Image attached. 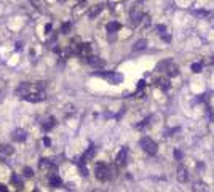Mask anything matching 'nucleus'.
I'll return each instance as SVG.
<instances>
[{
	"instance_id": "12",
	"label": "nucleus",
	"mask_w": 214,
	"mask_h": 192,
	"mask_svg": "<svg viewBox=\"0 0 214 192\" xmlns=\"http://www.w3.org/2000/svg\"><path fill=\"white\" fill-rule=\"evenodd\" d=\"M48 183H50V186L51 187H59L61 184H62V181H61V178L56 174V173H50V178H48Z\"/></svg>"
},
{
	"instance_id": "25",
	"label": "nucleus",
	"mask_w": 214,
	"mask_h": 192,
	"mask_svg": "<svg viewBox=\"0 0 214 192\" xmlns=\"http://www.w3.org/2000/svg\"><path fill=\"white\" fill-rule=\"evenodd\" d=\"M29 2H32V3H34V5L37 7V8H42V3H40L38 0H29Z\"/></svg>"
},
{
	"instance_id": "18",
	"label": "nucleus",
	"mask_w": 214,
	"mask_h": 192,
	"mask_svg": "<svg viewBox=\"0 0 214 192\" xmlns=\"http://www.w3.org/2000/svg\"><path fill=\"white\" fill-rule=\"evenodd\" d=\"M166 74H168L169 77H176V75L179 74V67H178L174 63H171V64H169V67L166 69Z\"/></svg>"
},
{
	"instance_id": "2",
	"label": "nucleus",
	"mask_w": 214,
	"mask_h": 192,
	"mask_svg": "<svg viewBox=\"0 0 214 192\" xmlns=\"http://www.w3.org/2000/svg\"><path fill=\"white\" fill-rule=\"evenodd\" d=\"M129 19L133 26H138L144 19V0H138V2L131 7L129 10Z\"/></svg>"
},
{
	"instance_id": "8",
	"label": "nucleus",
	"mask_w": 214,
	"mask_h": 192,
	"mask_svg": "<svg viewBox=\"0 0 214 192\" xmlns=\"http://www.w3.org/2000/svg\"><path fill=\"white\" fill-rule=\"evenodd\" d=\"M13 154H15V147H13L11 144H0V159L7 160Z\"/></svg>"
},
{
	"instance_id": "22",
	"label": "nucleus",
	"mask_w": 214,
	"mask_h": 192,
	"mask_svg": "<svg viewBox=\"0 0 214 192\" xmlns=\"http://www.w3.org/2000/svg\"><path fill=\"white\" fill-rule=\"evenodd\" d=\"M64 34H67V31H71V23H64L62 24V29H61Z\"/></svg>"
},
{
	"instance_id": "10",
	"label": "nucleus",
	"mask_w": 214,
	"mask_h": 192,
	"mask_svg": "<svg viewBox=\"0 0 214 192\" xmlns=\"http://www.w3.org/2000/svg\"><path fill=\"white\" fill-rule=\"evenodd\" d=\"M85 61H86L90 66H93V67H104V66H105V63H104L99 56H95V54H91V56H88Z\"/></svg>"
},
{
	"instance_id": "16",
	"label": "nucleus",
	"mask_w": 214,
	"mask_h": 192,
	"mask_svg": "<svg viewBox=\"0 0 214 192\" xmlns=\"http://www.w3.org/2000/svg\"><path fill=\"white\" fill-rule=\"evenodd\" d=\"M105 29H107V32H117V31L122 29V24L117 23V21H112V23H109L105 26Z\"/></svg>"
},
{
	"instance_id": "9",
	"label": "nucleus",
	"mask_w": 214,
	"mask_h": 192,
	"mask_svg": "<svg viewBox=\"0 0 214 192\" xmlns=\"http://www.w3.org/2000/svg\"><path fill=\"white\" fill-rule=\"evenodd\" d=\"M55 127H56V119H55V117L48 115V117H43V119H42V128H43L45 131H51Z\"/></svg>"
},
{
	"instance_id": "11",
	"label": "nucleus",
	"mask_w": 214,
	"mask_h": 192,
	"mask_svg": "<svg viewBox=\"0 0 214 192\" xmlns=\"http://www.w3.org/2000/svg\"><path fill=\"white\" fill-rule=\"evenodd\" d=\"M11 138H13V141L22 143V141H26V138H27V134H26V131H24V130L18 128V130H15V131L11 133Z\"/></svg>"
},
{
	"instance_id": "6",
	"label": "nucleus",
	"mask_w": 214,
	"mask_h": 192,
	"mask_svg": "<svg viewBox=\"0 0 214 192\" xmlns=\"http://www.w3.org/2000/svg\"><path fill=\"white\" fill-rule=\"evenodd\" d=\"M38 167H40V170H43V171H46V173H55V171L58 170L56 163H53V162L48 160V159H40Z\"/></svg>"
},
{
	"instance_id": "15",
	"label": "nucleus",
	"mask_w": 214,
	"mask_h": 192,
	"mask_svg": "<svg viewBox=\"0 0 214 192\" xmlns=\"http://www.w3.org/2000/svg\"><path fill=\"white\" fill-rule=\"evenodd\" d=\"M104 10V5L102 3H99V5H96V7H93L91 10H90V13H88V16L93 19V18H96L98 15H99V13Z\"/></svg>"
},
{
	"instance_id": "1",
	"label": "nucleus",
	"mask_w": 214,
	"mask_h": 192,
	"mask_svg": "<svg viewBox=\"0 0 214 192\" xmlns=\"http://www.w3.org/2000/svg\"><path fill=\"white\" fill-rule=\"evenodd\" d=\"M15 94L27 103H42L46 99V91L43 83H29L22 82L15 90Z\"/></svg>"
},
{
	"instance_id": "7",
	"label": "nucleus",
	"mask_w": 214,
	"mask_h": 192,
	"mask_svg": "<svg viewBox=\"0 0 214 192\" xmlns=\"http://www.w3.org/2000/svg\"><path fill=\"white\" fill-rule=\"evenodd\" d=\"M126 159H128V147H122L118 150V154L115 157V165L117 167H125V163H126Z\"/></svg>"
},
{
	"instance_id": "17",
	"label": "nucleus",
	"mask_w": 214,
	"mask_h": 192,
	"mask_svg": "<svg viewBox=\"0 0 214 192\" xmlns=\"http://www.w3.org/2000/svg\"><path fill=\"white\" fill-rule=\"evenodd\" d=\"M95 154H96V147L95 146H90L88 149H86V152L83 154V157H82V160H90V159H93V157H95Z\"/></svg>"
},
{
	"instance_id": "19",
	"label": "nucleus",
	"mask_w": 214,
	"mask_h": 192,
	"mask_svg": "<svg viewBox=\"0 0 214 192\" xmlns=\"http://www.w3.org/2000/svg\"><path fill=\"white\" fill-rule=\"evenodd\" d=\"M173 61L171 59H165V61H162V63H158V66H157V71H160V72H166V69L169 67V64H171Z\"/></svg>"
},
{
	"instance_id": "20",
	"label": "nucleus",
	"mask_w": 214,
	"mask_h": 192,
	"mask_svg": "<svg viewBox=\"0 0 214 192\" xmlns=\"http://www.w3.org/2000/svg\"><path fill=\"white\" fill-rule=\"evenodd\" d=\"M157 83H158V87H160V88L165 90V91H168V90H169V87H171V85H169V80H165V78H163V80H158Z\"/></svg>"
},
{
	"instance_id": "4",
	"label": "nucleus",
	"mask_w": 214,
	"mask_h": 192,
	"mask_svg": "<svg viewBox=\"0 0 214 192\" xmlns=\"http://www.w3.org/2000/svg\"><path fill=\"white\" fill-rule=\"evenodd\" d=\"M139 146L142 147L144 152H147L149 155H155V154H157V150H158L157 144H155L150 138H147V136H145V138H142V139L139 141Z\"/></svg>"
},
{
	"instance_id": "5",
	"label": "nucleus",
	"mask_w": 214,
	"mask_h": 192,
	"mask_svg": "<svg viewBox=\"0 0 214 192\" xmlns=\"http://www.w3.org/2000/svg\"><path fill=\"white\" fill-rule=\"evenodd\" d=\"M98 75L102 77V78H105L112 85H118V83H122V82H123V75L120 74V72H99Z\"/></svg>"
},
{
	"instance_id": "23",
	"label": "nucleus",
	"mask_w": 214,
	"mask_h": 192,
	"mask_svg": "<svg viewBox=\"0 0 214 192\" xmlns=\"http://www.w3.org/2000/svg\"><path fill=\"white\" fill-rule=\"evenodd\" d=\"M174 157H176L178 160H182V157H184V154L181 152V150H174Z\"/></svg>"
},
{
	"instance_id": "3",
	"label": "nucleus",
	"mask_w": 214,
	"mask_h": 192,
	"mask_svg": "<svg viewBox=\"0 0 214 192\" xmlns=\"http://www.w3.org/2000/svg\"><path fill=\"white\" fill-rule=\"evenodd\" d=\"M95 176L102 183L109 181L112 178V168L107 165V163H104V162H98L95 165Z\"/></svg>"
},
{
	"instance_id": "13",
	"label": "nucleus",
	"mask_w": 214,
	"mask_h": 192,
	"mask_svg": "<svg viewBox=\"0 0 214 192\" xmlns=\"http://www.w3.org/2000/svg\"><path fill=\"white\" fill-rule=\"evenodd\" d=\"M176 176H178V181H179V183H185V181H187V178H189V173H187V168L181 165V167L178 168V174H176Z\"/></svg>"
},
{
	"instance_id": "21",
	"label": "nucleus",
	"mask_w": 214,
	"mask_h": 192,
	"mask_svg": "<svg viewBox=\"0 0 214 192\" xmlns=\"http://www.w3.org/2000/svg\"><path fill=\"white\" fill-rule=\"evenodd\" d=\"M192 71L198 74L200 71H202V64H200V63H193V64H192Z\"/></svg>"
},
{
	"instance_id": "14",
	"label": "nucleus",
	"mask_w": 214,
	"mask_h": 192,
	"mask_svg": "<svg viewBox=\"0 0 214 192\" xmlns=\"http://www.w3.org/2000/svg\"><path fill=\"white\" fill-rule=\"evenodd\" d=\"M147 48V40L145 38H139L138 42L133 45V51H142Z\"/></svg>"
},
{
	"instance_id": "24",
	"label": "nucleus",
	"mask_w": 214,
	"mask_h": 192,
	"mask_svg": "<svg viewBox=\"0 0 214 192\" xmlns=\"http://www.w3.org/2000/svg\"><path fill=\"white\" fill-rule=\"evenodd\" d=\"M24 174H26V176H31V178H32V176H34V171H32L31 168H24Z\"/></svg>"
}]
</instances>
